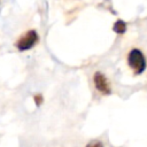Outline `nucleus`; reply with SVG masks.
<instances>
[{"mask_svg": "<svg viewBox=\"0 0 147 147\" xmlns=\"http://www.w3.org/2000/svg\"><path fill=\"white\" fill-rule=\"evenodd\" d=\"M38 40V36L36 33V31H28L24 36L21 37V39L17 42V47H20L21 49H25V48H30L34 45V42Z\"/></svg>", "mask_w": 147, "mask_h": 147, "instance_id": "f257e3e1", "label": "nucleus"}]
</instances>
